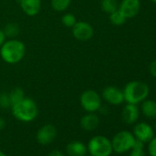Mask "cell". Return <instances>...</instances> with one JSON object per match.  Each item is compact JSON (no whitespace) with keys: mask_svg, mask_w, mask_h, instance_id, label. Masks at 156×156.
<instances>
[{"mask_svg":"<svg viewBox=\"0 0 156 156\" xmlns=\"http://www.w3.org/2000/svg\"><path fill=\"white\" fill-rule=\"evenodd\" d=\"M77 22V20L75 18V16L73 13H69L66 12L62 15V23L64 27L66 28H70L72 29L73 27V25Z\"/></svg>","mask_w":156,"mask_h":156,"instance_id":"7402d4cb","label":"cell"},{"mask_svg":"<svg viewBox=\"0 0 156 156\" xmlns=\"http://www.w3.org/2000/svg\"><path fill=\"white\" fill-rule=\"evenodd\" d=\"M68 156H86L87 153V146L79 140H73L66 146Z\"/></svg>","mask_w":156,"mask_h":156,"instance_id":"9a60e30c","label":"cell"},{"mask_svg":"<svg viewBox=\"0 0 156 156\" xmlns=\"http://www.w3.org/2000/svg\"><path fill=\"white\" fill-rule=\"evenodd\" d=\"M10 108L13 117L21 122H31L35 120L39 115L37 103L30 98L25 97L22 100L12 105Z\"/></svg>","mask_w":156,"mask_h":156,"instance_id":"7a4b0ae2","label":"cell"},{"mask_svg":"<svg viewBox=\"0 0 156 156\" xmlns=\"http://www.w3.org/2000/svg\"><path fill=\"white\" fill-rule=\"evenodd\" d=\"M73 38L80 41H90L94 36V28L87 21H77L71 29Z\"/></svg>","mask_w":156,"mask_h":156,"instance_id":"52a82bcc","label":"cell"},{"mask_svg":"<svg viewBox=\"0 0 156 156\" xmlns=\"http://www.w3.org/2000/svg\"><path fill=\"white\" fill-rule=\"evenodd\" d=\"M86 156H92V155H90V154H89V155H86Z\"/></svg>","mask_w":156,"mask_h":156,"instance_id":"d6a6232c","label":"cell"},{"mask_svg":"<svg viewBox=\"0 0 156 156\" xmlns=\"http://www.w3.org/2000/svg\"><path fill=\"white\" fill-rule=\"evenodd\" d=\"M99 125V118L95 112H87L80 119V126L86 131H93Z\"/></svg>","mask_w":156,"mask_h":156,"instance_id":"4fadbf2b","label":"cell"},{"mask_svg":"<svg viewBox=\"0 0 156 156\" xmlns=\"http://www.w3.org/2000/svg\"><path fill=\"white\" fill-rule=\"evenodd\" d=\"M10 107H11V105H10L9 94L6 92L0 93V108L7 109Z\"/></svg>","mask_w":156,"mask_h":156,"instance_id":"cb8c5ba5","label":"cell"},{"mask_svg":"<svg viewBox=\"0 0 156 156\" xmlns=\"http://www.w3.org/2000/svg\"><path fill=\"white\" fill-rule=\"evenodd\" d=\"M133 132H134L135 139L142 141L143 143L149 142L153 138V135H154L152 128L149 124L144 123V122L138 123L134 127Z\"/></svg>","mask_w":156,"mask_h":156,"instance_id":"8fae6325","label":"cell"},{"mask_svg":"<svg viewBox=\"0 0 156 156\" xmlns=\"http://www.w3.org/2000/svg\"><path fill=\"white\" fill-rule=\"evenodd\" d=\"M80 105L87 112H97L102 107V98L100 95L93 90H85L79 98Z\"/></svg>","mask_w":156,"mask_h":156,"instance_id":"8992f818","label":"cell"},{"mask_svg":"<svg viewBox=\"0 0 156 156\" xmlns=\"http://www.w3.org/2000/svg\"><path fill=\"white\" fill-rule=\"evenodd\" d=\"M87 151L92 156H110L113 151L111 141L103 135H97L88 141Z\"/></svg>","mask_w":156,"mask_h":156,"instance_id":"277c9868","label":"cell"},{"mask_svg":"<svg viewBox=\"0 0 156 156\" xmlns=\"http://www.w3.org/2000/svg\"><path fill=\"white\" fill-rule=\"evenodd\" d=\"M126 17L119 9L109 14V21L114 26H121L126 22Z\"/></svg>","mask_w":156,"mask_h":156,"instance_id":"44dd1931","label":"cell"},{"mask_svg":"<svg viewBox=\"0 0 156 156\" xmlns=\"http://www.w3.org/2000/svg\"><path fill=\"white\" fill-rule=\"evenodd\" d=\"M6 127V120L4 118L0 117V131H1L2 129H4Z\"/></svg>","mask_w":156,"mask_h":156,"instance_id":"f1b7e54d","label":"cell"},{"mask_svg":"<svg viewBox=\"0 0 156 156\" xmlns=\"http://www.w3.org/2000/svg\"><path fill=\"white\" fill-rule=\"evenodd\" d=\"M151 2H153V3H155V4H156V0H151Z\"/></svg>","mask_w":156,"mask_h":156,"instance_id":"4dcf8cb0","label":"cell"},{"mask_svg":"<svg viewBox=\"0 0 156 156\" xmlns=\"http://www.w3.org/2000/svg\"><path fill=\"white\" fill-rule=\"evenodd\" d=\"M149 71H150V73L153 76V77H156V60L152 61L149 66Z\"/></svg>","mask_w":156,"mask_h":156,"instance_id":"484cf974","label":"cell"},{"mask_svg":"<svg viewBox=\"0 0 156 156\" xmlns=\"http://www.w3.org/2000/svg\"><path fill=\"white\" fill-rule=\"evenodd\" d=\"M143 142L136 140L133 147L131 148V152H130V156H145L144 155V151H143Z\"/></svg>","mask_w":156,"mask_h":156,"instance_id":"603a6c76","label":"cell"},{"mask_svg":"<svg viewBox=\"0 0 156 156\" xmlns=\"http://www.w3.org/2000/svg\"><path fill=\"white\" fill-rule=\"evenodd\" d=\"M21 10L29 17L37 16L41 9V0H19Z\"/></svg>","mask_w":156,"mask_h":156,"instance_id":"7c38bea8","label":"cell"},{"mask_svg":"<svg viewBox=\"0 0 156 156\" xmlns=\"http://www.w3.org/2000/svg\"><path fill=\"white\" fill-rule=\"evenodd\" d=\"M48 156H65V155L62 151H60L59 150H53L49 153Z\"/></svg>","mask_w":156,"mask_h":156,"instance_id":"83f0119b","label":"cell"},{"mask_svg":"<svg viewBox=\"0 0 156 156\" xmlns=\"http://www.w3.org/2000/svg\"><path fill=\"white\" fill-rule=\"evenodd\" d=\"M148 151L151 156H156V137H153L149 141Z\"/></svg>","mask_w":156,"mask_h":156,"instance_id":"d4e9b609","label":"cell"},{"mask_svg":"<svg viewBox=\"0 0 156 156\" xmlns=\"http://www.w3.org/2000/svg\"><path fill=\"white\" fill-rule=\"evenodd\" d=\"M72 0H51V7L56 12H64L70 7Z\"/></svg>","mask_w":156,"mask_h":156,"instance_id":"d6986e66","label":"cell"},{"mask_svg":"<svg viewBox=\"0 0 156 156\" xmlns=\"http://www.w3.org/2000/svg\"><path fill=\"white\" fill-rule=\"evenodd\" d=\"M101 97L107 103L113 106H119L124 102L123 91L120 88L113 86L105 87L102 91Z\"/></svg>","mask_w":156,"mask_h":156,"instance_id":"ba28073f","label":"cell"},{"mask_svg":"<svg viewBox=\"0 0 156 156\" xmlns=\"http://www.w3.org/2000/svg\"><path fill=\"white\" fill-rule=\"evenodd\" d=\"M122 91L124 95V101L129 104L137 105L146 99L150 89L144 82L130 81L125 86Z\"/></svg>","mask_w":156,"mask_h":156,"instance_id":"3957f363","label":"cell"},{"mask_svg":"<svg viewBox=\"0 0 156 156\" xmlns=\"http://www.w3.org/2000/svg\"><path fill=\"white\" fill-rule=\"evenodd\" d=\"M0 156H7V155H6L2 151H0Z\"/></svg>","mask_w":156,"mask_h":156,"instance_id":"f546056e","label":"cell"},{"mask_svg":"<svg viewBox=\"0 0 156 156\" xmlns=\"http://www.w3.org/2000/svg\"><path fill=\"white\" fill-rule=\"evenodd\" d=\"M26 54V46L18 39H9L0 47V56L8 64L20 62Z\"/></svg>","mask_w":156,"mask_h":156,"instance_id":"6da1fadb","label":"cell"},{"mask_svg":"<svg viewBox=\"0 0 156 156\" xmlns=\"http://www.w3.org/2000/svg\"><path fill=\"white\" fill-rule=\"evenodd\" d=\"M100 8L102 11L109 15L119 9V2L118 0H101Z\"/></svg>","mask_w":156,"mask_h":156,"instance_id":"ac0fdd59","label":"cell"},{"mask_svg":"<svg viewBox=\"0 0 156 156\" xmlns=\"http://www.w3.org/2000/svg\"><path fill=\"white\" fill-rule=\"evenodd\" d=\"M140 9V0H122L119 4V10L126 17V19L135 18Z\"/></svg>","mask_w":156,"mask_h":156,"instance_id":"30bf717a","label":"cell"},{"mask_svg":"<svg viewBox=\"0 0 156 156\" xmlns=\"http://www.w3.org/2000/svg\"><path fill=\"white\" fill-rule=\"evenodd\" d=\"M140 111L135 104H127L122 110V119L127 124H133L139 119Z\"/></svg>","mask_w":156,"mask_h":156,"instance_id":"5bb4252c","label":"cell"},{"mask_svg":"<svg viewBox=\"0 0 156 156\" xmlns=\"http://www.w3.org/2000/svg\"><path fill=\"white\" fill-rule=\"evenodd\" d=\"M57 136V129L52 124H45L36 133V140L41 145L51 143Z\"/></svg>","mask_w":156,"mask_h":156,"instance_id":"9c48e42d","label":"cell"},{"mask_svg":"<svg viewBox=\"0 0 156 156\" xmlns=\"http://www.w3.org/2000/svg\"><path fill=\"white\" fill-rule=\"evenodd\" d=\"M141 112L148 119L156 118V101L148 99L143 100L141 104Z\"/></svg>","mask_w":156,"mask_h":156,"instance_id":"2e32d148","label":"cell"},{"mask_svg":"<svg viewBox=\"0 0 156 156\" xmlns=\"http://www.w3.org/2000/svg\"><path fill=\"white\" fill-rule=\"evenodd\" d=\"M154 128H155V130H156V122H155V126H154Z\"/></svg>","mask_w":156,"mask_h":156,"instance_id":"1f68e13d","label":"cell"},{"mask_svg":"<svg viewBox=\"0 0 156 156\" xmlns=\"http://www.w3.org/2000/svg\"><path fill=\"white\" fill-rule=\"evenodd\" d=\"M3 31H4L7 38H9V39H16V37H18L19 34H20V28L18 23L9 22L4 27Z\"/></svg>","mask_w":156,"mask_h":156,"instance_id":"e0dca14e","label":"cell"},{"mask_svg":"<svg viewBox=\"0 0 156 156\" xmlns=\"http://www.w3.org/2000/svg\"><path fill=\"white\" fill-rule=\"evenodd\" d=\"M9 97L10 105L12 106V105L20 102V100H22L25 98V93L22 88L15 87L9 93Z\"/></svg>","mask_w":156,"mask_h":156,"instance_id":"ffe728a7","label":"cell"},{"mask_svg":"<svg viewBox=\"0 0 156 156\" xmlns=\"http://www.w3.org/2000/svg\"><path fill=\"white\" fill-rule=\"evenodd\" d=\"M6 39H7V37H6V35H5V33H4L3 30H2V29H0V47H1V46L3 45V43L6 41Z\"/></svg>","mask_w":156,"mask_h":156,"instance_id":"4316f807","label":"cell"},{"mask_svg":"<svg viewBox=\"0 0 156 156\" xmlns=\"http://www.w3.org/2000/svg\"><path fill=\"white\" fill-rule=\"evenodd\" d=\"M135 141L136 139L132 133L127 130H122L113 137L111 140L112 149L117 153H123L131 150Z\"/></svg>","mask_w":156,"mask_h":156,"instance_id":"5b68a950","label":"cell"}]
</instances>
